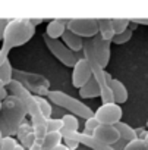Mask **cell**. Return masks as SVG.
I'll use <instances>...</instances> for the list:
<instances>
[{"label": "cell", "mask_w": 148, "mask_h": 150, "mask_svg": "<svg viewBox=\"0 0 148 150\" xmlns=\"http://www.w3.org/2000/svg\"><path fill=\"white\" fill-rule=\"evenodd\" d=\"M37 143V137H35V134H34V131L32 132H29L27 137H24L22 140H21V144L27 149V150H29L34 144Z\"/></svg>", "instance_id": "83f0119b"}, {"label": "cell", "mask_w": 148, "mask_h": 150, "mask_svg": "<svg viewBox=\"0 0 148 150\" xmlns=\"http://www.w3.org/2000/svg\"><path fill=\"white\" fill-rule=\"evenodd\" d=\"M67 30L76 35L87 38H94L98 35V19L97 18H73L67 22Z\"/></svg>", "instance_id": "5b68a950"}, {"label": "cell", "mask_w": 148, "mask_h": 150, "mask_svg": "<svg viewBox=\"0 0 148 150\" xmlns=\"http://www.w3.org/2000/svg\"><path fill=\"white\" fill-rule=\"evenodd\" d=\"M2 141H3V135H2V129H0V146H2Z\"/></svg>", "instance_id": "60d3db41"}, {"label": "cell", "mask_w": 148, "mask_h": 150, "mask_svg": "<svg viewBox=\"0 0 148 150\" xmlns=\"http://www.w3.org/2000/svg\"><path fill=\"white\" fill-rule=\"evenodd\" d=\"M132 35H133V31L126 30V31H125V33H122V34H116L112 43H113V44H117V46L125 44V43H128V41L132 38Z\"/></svg>", "instance_id": "603a6c76"}, {"label": "cell", "mask_w": 148, "mask_h": 150, "mask_svg": "<svg viewBox=\"0 0 148 150\" xmlns=\"http://www.w3.org/2000/svg\"><path fill=\"white\" fill-rule=\"evenodd\" d=\"M48 99L51 103H54L56 106H60L66 110H69L72 115H75L78 118H84V119H90L94 116V110L91 108H88L85 103H82L81 100L72 97L69 94H66L65 91L60 90H50L48 91Z\"/></svg>", "instance_id": "3957f363"}, {"label": "cell", "mask_w": 148, "mask_h": 150, "mask_svg": "<svg viewBox=\"0 0 148 150\" xmlns=\"http://www.w3.org/2000/svg\"><path fill=\"white\" fill-rule=\"evenodd\" d=\"M130 19H123V18H112V25L116 34H122L126 30H129Z\"/></svg>", "instance_id": "ffe728a7"}, {"label": "cell", "mask_w": 148, "mask_h": 150, "mask_svg": "<svg viewBox=\"0 0 148 150\" xmlns=\"http://www.w3.org/2000/svg\"><path fill=\"white\" fill-rule=\"evenodd\" d=\"M29 21H31V24H32L34 27H37V25H40V24H43V22H44V19H43V18H38V19H37V18H29Z\"/></svg>", "instance_id": "e575fe53"}, {"label": "cell", "mask_w": 148, "mask_h": 150, "mask_svg": "<svg viewBox=\"0 0 148 150\" xmlns=\"http://www.w3.org/2000/svg\"><path fill=\"white\" fill-rule=\"evenodd\" d=\"M2 108H3V105H2V100H0V112H2Z\"/></svg>", "instance_id": "b9f144b4"}, {"label": "cell", "mask_w": 148, "mask_h": 150, "mask_svg": "<svg viewBox=\"0 0 148 150\" xmlns=\"http://www.w3.org/2000/svg\"><path fill=\"white\" fill-rule=\"evenodd\" d=\"M93 46H94V52H95V56H97L100 65L106 69L109 66V62H110V46H112V43L103 40L101 35L98 34L93 38Z\"/></svg>", "instance_id": "9c48e42d"}, {"label": "cell", "mask_w": 148, "mask_h": 150, "mask_svg": "<svg viewBox=\"0 0 148 150\" xmlns=\"http://www.w3.org/2000/svg\"><path fill=\"white\" fill-rule=\"evenodd\" d=\"M16 144H18V138L11 137V135H6V137H3V141H2V146H0V150H15Z\"/></svg>", "instance_id": "d4e9b609"}, {"label": "cell", "mask_w": 148, "mask_h": 150, "mask_svg": "<svg viewBox=\"0 0 148 150\" xmlns=\"http://www.w3.org/2000/svg\"><path fill=\"white\" fill-rule=\"evenodd\" d=\"M35 99H37V103H38V106H40V109H41L43 116H44L46 119H50V118H51V112H53L50 102H48L47 99H44V97H40V96H35Z\"/></svg>", "instance_id": "44dd1931"}, {"label": "cell", "mask_w": 148, "mask_h": 150, "mask_svg": "<svg viewBox=\"0 0 148 150\" xmlns=\"http://www.w3.org/2000/svg\"><path fill=\"white\" fill-rule=\"evenodd\" d=\"M120 134V138L126 140V141H133L138 138V134H136V129L132 128L130 125H128L126 122H119L117 125H114Z\"/></svg>", "instance_id": "ac0fdd59"}, {"label": "cell", "mask_w": 148, "mask_h": 150, "mask_svg": "<svg viewBox=\"0 0 148 150\" xmlns=\"http://www.w3.org/2000/svg\"><path fill=\"white\" fill-rule=\"evenodd\" d=\"M62 41L75 53H82V50H84V38L76 35L75 33L69 31V30H66V33L63 34Z\"/></svg>", "instance_id": "7c38bea8"}, {"label": "cell", "mask_w": 148, "mask_h": 150, "mask_svg": "<svg viewBox=\"0 0 148 150\" xmlns=\"http://www.w3.org/2000/svg\"><path fill=\"white\" fill-rule=\"evenodd\" d=\"M8 90L9 93L13 94V97H16L22 105H24V109L29 113L31 116V125H32V129H34V134L37 137V141H43L46 134H47V119L43 116L41 113V109L37 103V99H35V94H32L28 88H25L19 81L13 80L9 86H8Z\"/></svg>", "instance_id": "6da1fadb"}, {"label": "cell", "mask_w": 148, "mask_h": 150, "mask_svg": "<svg viewBox=\"0 0 148 150\" xmlns=\"http://www.w3.org/2000/svg\"><path fill=\"white\" fill-rule=\"evenodd\" d=\"M8 54H9V50H6V49L2 47V50H0V66H2L8 60Z\"/></svg>", "instance_id": "1f68e13d"}, {"label": "cell", "mask_w": 148, "mask_h": 150, "mask_svg": "<svg viewBox=\"0 0 148 150\" xmlns=\"http://www.w3.org/2000/svg\"><path fill=\"white\" fill-rule=\"evenodd\" d=\"M44 150V149H43ZM47 150H69L65 144H60V146H57V147H53V149H47Z\"/></svg>", "instance_id": "8d00e7d4"}, {"label": "cell", "mask_w": 148, "mask_h": 150, "mask_svg": "<svg viewBox=\"0 0 148 150\" xmlns=\"http://www.w3.org/2000/svg\"><path fill=\"white\" fill-rule=\"evenodd\" d=\"M43 38H44V43H46L47 49L53 53V56H54L60 63H63V65L67 66V68H72V69H73V66L78 63V60L84 57V53L81 54V53L72 52L62 40H53V38L47 37L46 34L43 35Z\"/></svg>", "instance_id": "277c9868"}, {"label": "cell", "mask_w": 148, "mask_h": 150, "mask_svg": "<svg viewBox=\"0 0 148 150\" xmlns=\"http://www.w3.org/2000/svg\"><path fill=\"white\" fill-rule=\"evenodd\" d=\"M98 34L101 35L103 40L106 41H113L116 33L113 30V25H112V18H101L98 19Z\"/></svg>", "instance_id": "9a60e30c"}, {"label": "cell", "mask_w": 148, "mask_h": 150, "mask_svg": "<svg viewBox=\"0 0 148 150\" xmlns=\"http://www.w3.org/2000/svg\"><path fill=\"white\" fill-rule=\"evenodd\" d=\"M12 81H13V69H12V65H11L9 59H8L2 66H0V83L6 87Z\"/></svg>", "instance_id": "d6986e66"}, {"label": "cell", "mask_w": 148, "mask_h": 150, "mask_svg": "<svg viewBox=\"0 0 148 150\" xmlns=\"http://www.w3.org/2000/svg\"><path fill=\"white\" fill-rule=\"evenodd\" d=\"M63 140L65 138H63V135H62L60 131H48L46 134L44 140L41 141V144H43V149L47 150V149H53V147H57V146L63 144L62 143Z\"/></svg>", "instance_id": "e0dca14e"}, {"label": "cell", "mask_w": 148, "mask_h": 150, "mask_svg": "<svg viewBox=\"0 0 148 150\" xmlns=\"http://www.w3.org/2000/svg\"><path fill=\"white\" fill-rule=\"evenodd\" d=\"M138 27H139V25H138V24H135V22H133V21L130 19V24H129V30H130V31H135V30H136Z\"/></svg>", "instance_id": "74e56055"}, {"label": "cell", "mask_w": 148, "mask_h": 150, "mask_svg": "<svg viewBox=\"0 0 148 150\" xmlns=\"http://www.w3.org/2000/svg\"><path fill=\"white\" fill-rule=\"evenodd\" d=\"M142 140H144V143H145V146L148 147V131H147V134H145V137H144Z\"/></svg>", "instance_id": "ab89813d"}, {"label": "cell", "mask_w": 148, "mask_h": 150, "mask_svg": "<svg viewBox=\"0 0 148 150\" xmlns=\"http://www.w3.org/2000/svg\"><path fill=\"white\" fill-rule=\"evenodd\" d=\"M29 150H43V144H41L40 141H37V143H35V144H34V146H32Z\"/></svg>", "instance_id": "d590c367"}, {"label": "cell", "mask_w": 148, "mask_h": 150, "mask_svg": "<svg viewBox=\"0 0 148 150\" xmlns=\"http://www.w3.org/2000/svg\"><path fill=\"white\" fill-rule=\"evenodd\" d=\"M98 125H100V124H98V121H97V118H95V116H93V118H90V119H85L84 131H82V132H84V134H87V135H93Z\"/></svg>", "instance_id": "7402d4cb"}, {"label": "cell", "mask_w": 148, "mask_h": 150, "mask_svg": "<svg viewBox=\"0 0 148 150\" xmlns=\"http://www.w3.org/2000/svg\"><path fill=\"white\" fill-rule=\"evenodd\" d=\"M93 78V69L90 62L82 57L78 60V63L72 69V86L75 88H82L90 80Z\"/></svg>", "instance_id": "52a82bcc"}, {"label": "cell", "mask_w": 148, "mask_h": 150, "mask_svg": "<svg viewBox=\"0 0 148 150\" xmlns=\"http://www.w3.org/2000/svg\"><path fill=\"white\" fill-rule=\"evenodd\" d=\"M63 119V128L60 129L63 138L69 137L70 134H75V132H79L78 128H79V122H78V116L72 115V113H67V115H63L62 116Z\"/></svg>", "instance_id": "5bb4252c"}, {"label": "cell", "mask_w": 148, "mask_h": 150, "mask_svg": "<svg viewBox=\"0 0 148 150\" xmlns=\"http://www.w3.org/2000/svg\"><path fill=\"white\" fill-rule=\"evenodd\" d=\"M9 21L11 19L0 18V41H3V38H5V33H6V28L9 25Z\"/></svg>", "instance_id": "f1b7e54d"}, {"label": "cell", "mask_w": 148, "mask_h": 150, "mask_svg": "<svg viewBox=\"0 0 148 150\" xmlns=\"http://www.w3.org/2000/svg\"><path fill=\"white\" fill-rule=\"evenodd\" d=\"M128 143H129V141H126V140L120 138V140H119L117 143H114V144H113L112 147H113L114 150H123V149L126 147V144H128Z\"/></svg>", "instance_id": "4dcf8cb0"}, {"label": "cell", "mask_w": 148, "mask_h": 150, "mask_svg": "<svg viewBox=\"0 0 148 150\" xmlns=\"http://www.w3.org/2000/svg\"><path fill=\"white\" fill-rule=\"evenodd\" d=\"M93 137L97 138L98 141L107 144V146H113L114 143H117L120 140V134H119L116 127H113V125H101V124L97 127V129L94 131Z\"/></svg>", "instance_id": "ba28073f"}, {"label": "cell", "mask_w": 148, "mask_h": 150, "mask_svg": "<svg viewBox=\"0 0 148 150\" xmlns=\"http://www.w3.org/2000/svg\"><path fill=\"white\" fill-rule=\"evenodd\" d=\"M0 50H2V47H0Z\"/></svg>", "instance_id": "ee69618b"}, {"label": "cell", "mask_w": 148, "mask_h": 150, "mask_svg": "<svg viewBox=\"0 0 148 150\" xmlns=\"http://www.w3.org/2000/svg\"><path fill=\"white\" fill-rule=\"evenodd\" d=\"M63 128V119L62 118H50L47 119V132L48 131H60Z\"/></svg>", "instance_id": "484cf974"}, {"label": "cell", "mask_w": 148, "mask_h": 150, "mask_svg": "<svg viewBox=\"0 0 148 150\" xmlns=\"http://www.w3.org/2000/svg\"><path fill=\"white\" fill-rule=\"evenodd\" d=\"M110 90H112V93H113L114 103L123 105V103L128 102V90H126L125 84H123L120 80L112 78V80H110Z\"/></svg>", "instance_id": "4fadbf2b"}, {"label": "cell", "mask_w": 148, "mask_h": 150, "mask_svg": "<svg viewBox=\"0 0 148 150\" xmlns=\"http://www.w3.org/2000/svg\"><path fill=\"white\" fill-rule=\"evenodd\" d=\"M8 94H9V91H8V88L0 83V100H5L6 97H8Z\"/></svg>", "instance_id": "d6a6232c"}, {"label": "cell", "mask_w": 148, "mask_h": 150, "mask_svg": "<svg viewBox=\"0 0 148 150\" xmlns=\"http://www.w3.org/2000/svg\"><path fill=\"white\" fill-rule=\"evenodd\" d=\"M15 150H27V149H25L21 143H18V144H16V147H15Z\"/></svg>", "instance_id": "f35d334b"}, {"label": "cell", "mask_w": 148, "mask_h": 150, "mask_svg": "<svg viewBox=\"0 0 148 150\" xmlns=\"http://www.w3.org/2000/svg\"><path fill=\"white\" fill-rule=\"evenodd\" d=\"M66 138H73V140H76L79 144H84L93 150H114L112 146H107L101 141H98L97 138H94L93 135H87L84 132H75V134H70L69 137Z\"/></svg>", "instance_id": "30bf717a"}, {"label": "cell", "mask_w": 148, "mask_h": 150, "mask_svg": "<svg viewBox=\"0 0 148 150\" xmlns=\"http://www.w3.org/2000/svg\"><path fill=\"white\" fill-rule=\"evenodd\" d=\"M132 21L138 25H148V18H133Z\"/></svg>", "instance_id": "836d02e7"}, {"label": "cell", "mask_w": 148, "mask_h": 150, "mask_svg": "<svg viewBox=\"0 0 148 150\" xmlns=\"http://www.w3.org/2000/svg\"><path fill=\"white\" fill-rule=\"evenodd\" d=\"M67 22H69V19H60V18L50 19L47 27H46L44 34L53 40H60L67 30Z\"/></svg>", "instance_id": "8fae6325"}, {"label": "cell", "mask_w": 148, "mask_h": 150, "mask_svg": "<svg viewBox=\"0 0 148 150\" xmlns=\"http://www.w3.org/2000/svg\"><path fill=\"white\" fill-rule=\"evenodd\" d=\"M63 144H65L69 150H76L78 146H79V143H78L76 140H73V138H65V140H63Z\"/></svg>", "instance_id": "f546056e"}, {"label": "cell", "mask_w": 148, "mask_h": 150, "mask_svg": "<svg viewBox=\"0 0 148 150\" xmlns=\"http://www.w3.org/2000/svg\"><path fill=\"white\" fill-rule=\"evenodd\" d=\"M34 129H32V125L31 124H28V122H22L21 125H19V128L16 129V138H18V141H21L24 137H27L29 132H32Z\"/></svg>", "instance_id": "cb8c5ba5"}, {"label": "cell", "mask_w": 148, "mask_h": 150, "mask_svg": "<svg viewBox=\"0 0 148 150\" xmlns=\"http://www.w3.org/2000/svg\"><path fill=\"white\" fill-rule=\"evenodd\" d=\"M145 127H147V128H148V119H147V124H145Z\"/></svg>", "instance_id": "7bdbcfd3"}, {"label": "cell", "mask_w": 148, "mask_h": 150, "mask_svg": "<svg viewBox=\"0 0 148 150\" xmlns=\"http://www.w3.org/2000/svg\"><path fill=\"white\" fill-rule=\"evenodd\" d=\"M78 91H79V96L82 99H94L97 96H101V88H100V86H98V83L95 81L94 77Z\"/></svg>", "instance_id": "2e32d148"}, {"label": "cell", "mask_w": 148, "mask_h": 150, "mask_svg": "<svg viewBox=\"0 0 148 150\" xmlns=\"http://www.w3.org/2000/svg\"><path fill=\"white\" fill-rule=\"evenodd\" d=\"M35 34V27L31 24L29 18H13L9 21V25L3 38V49L12 50L27 44Z\"/></svg>", "instance_id": "7a4b0ae2"}, {"label": "cell", "mask_w": 148, "mask_h": 150, "mask_svg": "<svg viewBox=\"0 0 148 150\" xmlns=\"http://www.w3.org/2000/svg\"><path fill=\"white\" fill-rule=\"evenodd\" d=\"M123 150H148V147L145 146L142 138H136L133 141H129Z\"/></svg>", "instance_id": "4316f807"}, {"label": "cell", "mask_w": 148, "mask_h": 150, "mask_svg": "<svg viewBox=\"0 0 148 150\" xmlns=\"http://www.w3.org/2000/svg\"><path fill=\"white\" fill-rule=\"evenodd\" d=\"M94 116L97 118L98 124L101 125H117L119 122H122V116H123V110L122 106L117 103H103L94 113Z\"/></svg>", "instance_id": "8992f818"}]
</instances>
